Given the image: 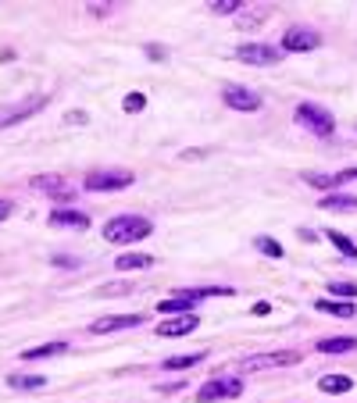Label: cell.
<instances>
[{"label":"cell","mask_w":357,"mask_h":403,"mask_svg":"<svg viewBox=\"0 0 357 403\" xmlns=\"http://www.w3.org/2000/svg\"><path fill=\"white\" fill-rule=\"evenodd\" d=\"M154 232V225L139 218V214H118V218H111L104 225V239L107 243H118V246H126V243H139Z\"/></svg>","instance_id":"obj_1"},{"label":"cell","mask_w":357,"mask_h":403,"mask_svg":"<svg viewBox=\"0 0 357 403\" xmlns=\"http://www.w3.org/2000/svg\"><path fill=\"white\" fill-rule=\"evenodd\" d=\"M132 182H136L132 172L107 168V172H89V175H86V190H89V193H111V190H129Z\"/></svg>","instance_id":"obj_2"},{"label":"cell","mask_w":357,"mask_h":403,"mask_svg":"<svg viewBox=\"0 0 357 403\" xmlns=\"http://www.w3.org/2000/svg\"><path fill=\"white\" fill-rule=\"evenodd\" d=\"M293 118L301 121V126H304L307 132H314V136H333V129H336L333 114L325 111V107H318V104H301Z\"/></svg>","instance_id":"obj_3"},{"label":"cell","mask_w":357,"mask_h":403,"mask_svg":"<svg viewBox=\"0 0 357 403\" xmlns=\"http://www.w3.org/2000/svg\"><path fill=\"white\" fill-rule=\"evenodd\" d=\"M236 57L243 61V65H279L282 61V47H272V43H240L236 47Z\"/></svg>","instance_id":"obj_4"},{"label":"cell","mask_w":357,"mask_h":403,"mask_svg":"<svg viewBox=\"0 0 357 403\" xmlns=\"http://www.w3.org/2000/svg\"><path fill=\"white\" fill-rule=\"evenodd\" d=\"M301 360V350H272V353H257V357H243L240 367L243 371H264V367H289Z\"/></svg>","instance_id":"obj_5"},{"label":"cell","mask_w":357,"mask_h":403,"mask_svg":"<svg viewBox=\"0 0 357 403\" xmlns=\"http://www.w3.org/2000/svg\"><path fill=\"white\" fill-rule=\"evenodd\" d=\"M240 393H243V379H211V382L200 386L197 400L200 403H215V400H232Z\"/></svg>","instance_id":"obj_6"},{"label":"cell","mask_w":357,"mask_h":403,"mask_svg":"<svg viewBox=\"0 0 357 403\" xmlns=\"http://www.w3.org/2000/svg\"><path fill=\"white\" fill-rule=\"evenodd\" d=\"M318 47H321V36L314 33V29L293 25L289 33L282 36V54H307V50H318Z\"/></svg>","instance_id":"obj_7"},{"label":"cell","mask_w":357,"mask_h":403,"mask_svg":"<svg viewBox=\"0 0 357 403\" xmlns=\"http://www.w3.org/2000/svg\"><path fill=\"white\" fill-rule=\"evenodd\" d=\"M33 190H36V193H43V197L61 200V204H72V200H75L72 182H65L61 175H36V178H33Z\"/></svg>","instance_id":"obj_8"},{"label":"cell","mask_w":357,"mask_h":403,"mask_svg":"<svg viewBox=\"0 0 357 403\" xmlns=\"http://www.w3.org/2000/svg\"><path fill=\"white\" fill-rule=\"evenodd\" d=\"M43 107H47V97H43V93H36V97H29V100H22V104H4V107H0V129H4V126H15V121L36 114V111H43Z\"/></svg>","instance_id":"obj_9"},{"label":"cell","mask_w":357,"mask_h":403,"mask_svg":"<svg viewBox=\"0 0 357 403\" xmlns=\"http://www.w3.org/2000/svg\"><path fill=\"white\" fill-rule=\"evenodd\" d=\"M222 100L232 111H257L261 107V97H257L254 89H247V86H225L222 89Z\"/></svg>","instance_id":"obj_10"},{"label":"cell","mask_w":357,"mask_h":403,"mask_svg":"<svg viewBox=\"0 0 357 403\" xmlns=\"http://www.w3.org/2000/svg\"><path fill=\"white\" fill-rule=\"evenodd\" d=\"M197 314H178V318H172V321H161L158 325V335L161 339H178V335H190V332H197Z\"/></svg>","instance_id":"obj_11"},{"label":"cell","mask_w":357,"mask_h":403,"mask_svg":"<svg viewBox=\"0 0 357 403\" xmlns=\"http://www.w3.org/2000/svg\"><path fill=\"white\" fill-rule=\"evenodd\" d=\"M139 321H143L139 314H111V318L93 321V325H89V332H93V335H104V332H118V328H136Z\"/></svg>","instance_id":"obj_12"},{"label":"cell","mask_w":357,"mask_h":403,"mask_svg":"<svg viewBox=\"0 0 357 403\" xmlns=\"http://www.w3.org/2000/svg\"><path fill=\"white\" fill-rule=\"evenodd\" d=\"M50 225L54 229H89V218H86V214L82 211H68V207H57L54 214H50Z\"/></svg>","instance_id":"obj_13"},{"label":"cell","mask_w":357,"mask_h":403,"mask_svg":"<svg viewBox=\"0 0 357 403\" xmlns=\"http://www.w3.org/2000/svg\"><path fill=\"white\" fill-rule=\"evenodd\" d=\"M314 350H321V353H350V350H357V339L354 335H329V339H318V347Z\"/></svg>","instance_id":"obj_14"},{"label":"cell","mask_w":357,"mask_h":403,"mask_svg":"<svg viewBox=\"0 0 357 403\" xmlns=\"http://www.w3.org/2000/svg\"><path fill=\"white\" fill-rule=\"evenodd\" d=\"M193 303H197V300L183 289V293L172 296V300H161V303H158V311H161V314H193Z\"/></svg>","instance_id":"obj_15"},{"label":"cell","mask_w":357,"mask_h":403,"mask_svg":"<svg viewBox=\"0 0 357 403\" xmlns=\"http://www.w3.org/2000/svg\"><path fill=\"white\" fill-rule=\"evenodd\" d=\"M314 307L321 314H333V318H343V321H350L357 314V307L347 303V300H314Z\"/></svg>","instance_id":"obj_16"},{"label":"cell","mask_w":357,"mask_h":403,"mask_svg":"<svg viewBox=\"0 0 357 403\" xmlns=\"http://www.w3.org/2000/svg\"><path fill=\"white\" fill-rule=\"evenodd\" d=\"M318 389L329 393V396H343V393L354 389V379H347V375H325V379H318Z\"/></svg>","instance_id":"obj_17"},{"label":"cell","mask_w":357,"mask_h":403,"mask_svg":"<svg viewBox=\"0 0 357 403\" xmlns=\"http://www.w3.org/2000/svg\"><path fill=\"white\" fill-rule=\"evenodd\" d=\"M151 264H154L151 254H122V257L114 261L118 271H143V268H151Z\"/></svg>","instance_id":"obj_18"},{"label":"cell","mask_w":357,"mask_h":403,"mask_svg":"<svg viewBox=\"0 0 357 403\" xmlns=\"http://www.w3.org/2000/svg\"><path fill=\"white\" fill-rule=\"evenodd\" d=\"M65 350H68V343H43V347H33V350H22V360H43V357H57Z\"/></svg>","instance_id":"obj_19"},{"label":"cell","mask_w":357,"mask_h":403,"mask_svg":"<svg viewBox=\"0 0 357 403\" xmlns=\"http://www.w3.org/2000/svg\"><path fill=\"white\" fill-rule=\"evenodd\" d=\"M8 386H11V389H22V393H33V389H43L47 379H43V375H11Z\"/></svg>","instance_id":"obj_20"},{"label":"cell","mask_w":357,"mask_h":403,"mask_svg":"<svg viewBox=\"0 0 357 403\" xmlns=\"http://www.w3.org/2000/svg\"><path fill=\"white\" fill-rule=\"evenodd\" d=\"M321 207H325V211H357V197H343V193H325Z\"/></svg>","instance_id":"obj_21"},{"label":"cell","mask_w":357,"mask_h":403,"mask_svg":"<svg viewBox=\"0 0 357 403\" xmlns=\"http://www.w3.org/2000/svg\"><path fill=\"white\" fill-rule=\"evenodd\" d=\"M325 236H329V243L336 246V250L343 254V257H350V261H357V243H350L343 232H336V229H329V232H325Z\"/></svg>","instance_id":"obj_22"},{"label":"cell","mask_w":357,"mask_h":403,"mask_svg":"<svg viewBox=\"0 0 357 403\" xmlns=\"http://www.w3.org/2000/svg\"><path fill=\"white\" fill-rule=\"evenodd\" d=\"M204 360V353H178V357H165V371H183V367H193V364H200Z\"/></svg>","instance_id":"obj_23"},{"label":"cell","mask_w":357,"mask_h":403,"mask_svg":"<svg viewBox=\"0 0 357 403\" xmlns=\"http://www.w3.org/2000/svg\"><path fill=\"white\" fill-rule=\"evenodd\" d=\"M307 178V185H314V190H336V185H340V178L336 175H304Z\"/></svg>","instance_id":"obj_24"},{"label":"cell","mask_w":357,"mask_h":403,"mask_svg":"<svg viewBox=\"0 0 357 403\" xmlns=\"http://www.w3.org/2000/svg\"><path fill=\"white\" fill-rule=\"evenodd\" d=\"M254 246H257L261 254H268V257H282V246H279L275 239H268V236H257V239H254Z\"/></svg>","instance_id":"obj_25"},{"label":"cell","mask_w":357,"mask_h":403,"mask_svg":"<svg viewBox=\"0 0 357 403\" xmlns=\"http://www.w3.org/2000/svg\"><path fill=\"white\" fill-rule=\"evenodd\" d=\"M329 293H336L340 300H347V303H350V300L357 296V286H354V282H329Z\"/></svg>","instance_id":"obj_26"},{"label":"cell","mask_w":357,"mask_h":403,"mask_svg":"<svg viewBox=\"0 0 357 403\" xmlns=\"http://www.w3.org/2000/svg\"><path fill=\"white\" fill-rule=\"evenodd\" d=\"M122 107H126L129 114H139V111L146 107V97H143V93H129V97L122 100Z\"/></svg>","instance_id":"obj_27"},{"label":"cell","mask_w":357,"mask_h":403,"mask_svg":"<svg viewBox=\"0 0 357 403\" xmlns=\"http://www.w3.org/2000/svg\"><path fill=\"white\" fill-rule=\"evenodd\" d=\"M207 8H211L215 15H232L236 8H243V4H240V0H211Z\"/></svg>","instance_id":"obj_28"},{"label":"cell","mask_w":357,"mask_h":403,"mask_svg":"<svg viewBox=\"0 0 357 403\" xmlns=\"http://www.w3.org/2000/svg\"><path fill=\"white\" fill-rule=\"evenodd\" d=\"M97 293H100V296H122V293H132V289H129V286H100Z\"/></svg>","instance_id":"obj_29"},{"label":"cell","mask_w":357,"mask_h":403,"mask_svg":"<svg viewBox=\"0 0 357 403\" xmlns=\"http://www.w3.org/2000/svg\"><path fill=\"white\" fill-rule=\"evenodd\" d=\"M11 211H15V204L0 197V222H4V218H11Z\"/></svg>","instance_id":"obj_30"},{"label":"cell","mask_w":357,"mask_h":403,"mask_svg":"<svg viewBox=\"0 0 357 403\" xmlns=\"http://www.w3.org/2000/svg\"><path fill=\"white\" fill-rule=\"evenodd\" d=\"M336 178H340V182H357V168H347V172H340Z\"/></svg>","instance_id":"obj_31"},{"label":"cell","mask_w":357,"mask_h":403,"mask_svg":"<svg viewBox=\"0 0 357 403\" xmlns=\"http://www.w3.org/2000/svg\"><path fill=\"white\" fill-rule=\"evenodd\" d=\"M146 57H154V61H161V57H165V47H154V43H151V47H146Z\"/></svg>","instance_id":"obj_32"},{"label":"cell","mask_w":357,"mask_h":403,"mask_svg":"<svg viewBox=\"0 0 357 403\" xmlns=\"http://www.w3.org/2000/svg\"><path fill=\"white\" fill-rule=\"evenodd\" d=\"M54 264H57V268H75L79 261H75V257H54Z\"/></svg>","instance_id":"obj_33"}]
</instances>
